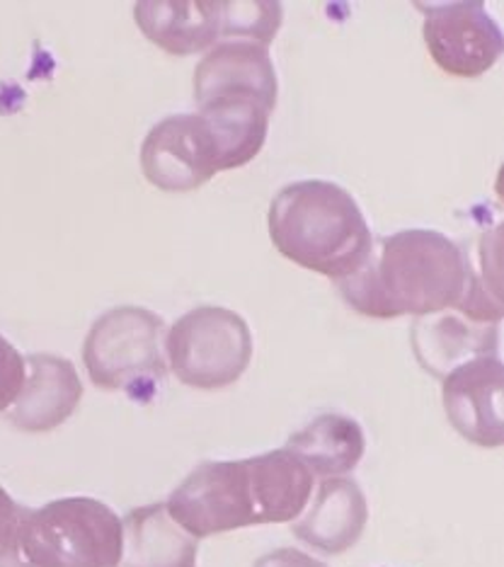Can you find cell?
<instances>
[{"label": "cell", "mask_w": 504, "mask_h": 567, "mask_svg": "<svg viewBox=\"0 0 504 567\" xmlns=\"http://www.w3.org/2000/svg\"><path fill=\"white\" fill-rule=\"evenodd\" d=\"M338 289L367 318H420L456 308L481 326L502 320L500 296L477 279L465 252L439 230L410 228L379 238L364 265L338 281Z\"/></svg>", "instance_id": "1"}, {"label": "cell", "mask_w": 504, "mask_h": 567, "mask_svg": "<svg viewBox=\"0 0 504 567\" xmlns=\"http://www.w3.org/2000/svg\"><path fill=\"white\" fill-rule=\"evenodd\" d=\"M267 226L287 260L335 281L352 277L373 245L357 199L330 179H301L279 189Z\"/></svg>", "instance_id": "2"}, {"label": "cell", "mask_w": 504, "mask_h": 567, "mask_svg": "<svg viewBox=\"0 0 504 567\" xmlns=\"http://www.w3.org/2000/svg\"><path fill=\"white\" fill-rule=\"evenodd\" d=\"M20 548L30 567H120L124 526L105 502L63 497L24 507Z\"/></svg>", "instance_id": "3"}, {"label": "cell", "mask_w": 504, "mask_h": 567, "mask_svg": "<svg viewBox=\"0 0 504 567\" xmlns=\"http://www.w3.org/2000/svg\"><path fill=\"white\" fill-rule=\"evenodd\" d=\"M165 323L141 306H120L100 316L83 344L88 377L102 391L126 393L132 401H151L167 377L161 352Z\"/></svg>", "instance_id": "4"}, {"label": "cell", "mask_w": 504, "mask_h": 567, "mask_svg": "<svg viewBox=\"0 0 504 567\" xmlns=\"http://www.w3.org/2000/svg\"><path fill=\"white\" fill-rule=\"evenodd\" d=\"M165 357L177 381L197 391H218L250 367L253 332L230 308L199 306L165 334Z\"/></svg>", "instance_id": "5"}, {"label": "cell", "mask_w": 504, "mask_h": 567, "mask_svg": "<svg viewBox=\"0 0 504 567\" xmlns=\"http://www.w3.org/2000/svg\"><path fill=\"white\" fill-rule=\"evenodd\" d=\"M165 509L192 538H206L260 524L248 458L204 461L179 483Z\"/></svg>", "instance_id": "6"}, {"label": "cell", "mask_w": 504, "mask_h": 567, "mask_svg": "<svg viewBox=\"0 0 504 567\" xmlns=\"http://www.w3.org/2000/svg\"><path fill=\"white\" fill-rule=\"evenodd\" d=\"M424 16L422 37L439 69L456 79H477L502 56V32L481 0L415 3Z\"/></svg>", "instance_id": "7"}, {"label": "cell", "mask_w": 504, "mask_h": 567, "mask_svg": "<svg viewBox=\"0 0 504 567\" xmlns=\"http://www.w3.org/2000/svg\"><path fill=\"white\" fill-rule=\"evenodd\" d=\"M141 173L163 192H192L222 173L218 146L199 114H171L141 144Z\"/></svg>", "instance_id": "8"}, {"label": "cell", "mask_w": 504, "mask_h": 567, "mask_svg": "<svg viewBox=\"0 0 504 567\" xmlns=\"http://www.w3.org/2000/svg\"><path fill=\"white\" fill-rule=\"evenodd\" d=\"M502 379L504 367L497 354L471 359L442 379L446 417L463 440L475 446L497 449L504 444Z\"/></svg>", "instance_id": "9"}, {"label": "cell", "mask_w": 504, "mask_h": 567, "mask_svg": "<svg viewBox=\"0 0 504 567\" xmlns=\"http://www.w3.org/2000/svg\"><path fill=\"white\" fill-rule=\"evenodd\" d=\"M24 383L8 417L24 434L59 430L83 401V383L69 359L56 354H30L24 359Z\"/></svg>", "instance_id": "10"}, {"label": "cell", "mask_w": 504, "mask_h": 567, "mask_svg": "<svg viewBox=\"0 0 504 567\" xmlns=\"http://www.w3.org/2000/svg\"><path fill=\"white\" fill-rule=\"evenodd\" d=\"M222 95H253L275 112L279 85L267 47L250 40H226L212 47L194 71V100L202 105Z\"/></svg>", "instance_id": "11"}, {"label": "cell", "mask_w": 504, "mask_h": 567, "mask_svg": "<svg viewBox=\"0 0 504 567\" xmlns=\"http://www.w3.org/2000/svg\"><path fill=\"white\" fill-rule=\"evenodd\" d=\"M369 522V505L352 478H326L313 505L291 524L294 536L326 556H340L357 546Z\"/></svg>", "instance_id": "12"}, {"label": "cell", "mask_w": 504, "mask_h": 567, "mask_svg": "<svg viewBox=\"0 0 504 567\" xmlns=\"http://www.w3.org/2000/svg\"><path fill=\"white\" fill-rule=\"evenodd\" d=\"M134 20L148 40L167 54L187 56L218 44L224 32V3L214 0H144Z\"/></svg>", "instance_id": "13"}, {"label": "cell", "mask_w": 504, "mask_h": 567, "mask_svg": "<svg viewBox=\"0 0 504 567\" xmlns=\"http://www.w3.org/2000/svg\"><path fill=\"white\" fill-rule=\"evenodd\" d=\"M500 326H481L456 313L420 316L412 326L418 362L436 379L477 357L497 354Z\"/></svg>", "instance_id": "14"}, {"label": "cell", "mask_w": 504, "mask_h": 567, "mask_svg": "<svg viewBox=\"0 0 504 567\" xmlns=\"http://www.w3.org/2000/svg\"><path fill=\"white\" fill-rule=\"evenodd\" d=\"M124 548L120 567H197V538L179 528L165 502L136 507L122 519Z\"/></svg>", "instance_id": "15"}, {"label": "cell", "mask_w": 504, "mask_h": 567, "mask_svg": "<svg viewBox=\"0 0 504 567\" xmlns=\"http://www.w3.org/2000/svg\"><path fill=\"white\" fill-rule=\"evenodd\" d=\"M218 146V171H236L263 151L271 110L253 95H222L199 105Z\"/></svg>", "instance_id": "16"}, {"label": "cell", "mask_w": 504, "mask_h": 567, "mask_svg": "<svg viewBox=\"0 0 504 567\" xmlns=\"http://www.w3.org/2000/svg\"><path fill=\"white\" fill-rule=\"evenodd\" d=\"M260 524H287L306 512L313 493V473L289 449L248 458Z\"/></svg>", "instance_id": "17"}, {"label": "cell", "mask_w": 504, "mask_h": 567, "mask_svg": "<svg viewBox=\"0 0 504 567\" xmlns=\"http://www.w3.org/2000/svg\"><path fill=\"white\" fill-rule=\"evenodd\" d=\"M287 449L299 456L308 471L320 478H340L342 473H352L367 451V440L361 424L338 412H326L304 430L294 432Z\"/></svg>", "instance_id": "18"}, {"label": "cell", "mask_w": 504, "mask_h": 567, "mask_svg": "<svg viewBox=\"0 0 504 567\" xmlns=\"http://www.w3.org/2000/svg\"><path fill=\"white\" fill-rule=\"evenodd\" d=\"M281 24V3L257 0V3H224L222 37H243L267 47L275 40Z\"/></svg>", "instance_id": "19"}, {"label": "cell", "mask_w": 504, "mask_h": 567, "mask_svg": "<svg viewBox=\"0 0 504 567\" xmlns=\"http://www.w3.org/2000/svg\"><path fill=\"white\" fill-rule=\"evenodd\" d=\"M24 507L10 497L8 489L0 485V567H30L22 558L20 528Z\"/></svg>", "instance_id": "20"}, {"label": "cell", "mask_w": 504, "mask_h": 567, "mask_svg": "<svg viewBox=\"0 0 504 567\" xmlns=\"http://www.w3.org/2000/svg\"><path fill=\"white\" fill-rule=\"evenodd\" d=\"M24 357L0 334V412H8L18 401L24 383Z\"/></svg>", "instance_id": "21"}, {"label": "cell", "mask_w": 504, "mask_h": 567, "mask_svg": "<svg viewBox=\"0 0 504 567\" xmlns=\"http://www.w3.org/2000/svg\"><path fill=\"white\" fill-rule=\"evenodd\" d=\"M255 567H328L316 558H310L308 553L296 550V548H277L267 553V556L257 558Z\"/></svg>", "instance_id": "22"}]
</instances>
